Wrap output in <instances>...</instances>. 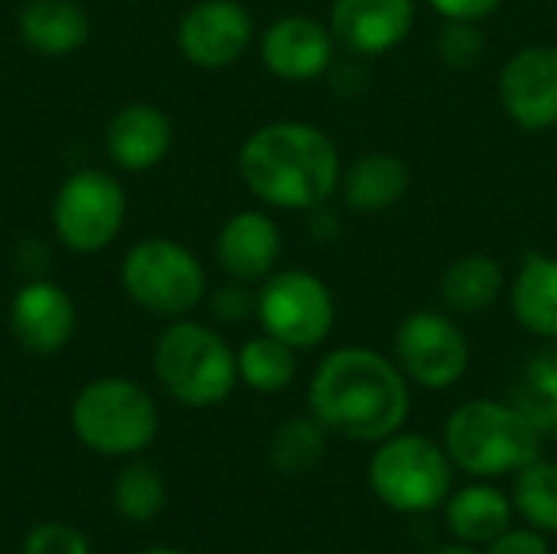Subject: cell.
Listing matches in <instances>:
<instances>
[{
    "label": "cell",
    "instance_id": "4dcf8cb0",
    "mask_svg": "<svg viewBox=\"0 0 557 554\" xmlns=\"http://www.w3.org/2000/svg\"><path fill=\"white\" fill-rule=\"evenodd\" d=\"M431 10L454 23H480L503 7V0H428Z\"/></svg>",
    "mask_w": 557,
    "mask_h": 554
},
{
    "label": "cell",
    "instance_id": "83f0119b",
    "mask_svg": "<svg viewBox=\"0 0 557 554\" xmlns=\"http://www.w3.org/2000/svg\"><path fill=\"white\" fill-rule=\"evenodd\" d=\"M483 49H486V42H483V33L476 29V23H454V20H447V26L441 29L437 52H441L444 65H450V69L476 65Z\"/></svg>",
    "mask_w": 557,
    "mask_h": 554
},
{
    "label": "cell",
    "instance_id": "277c9868",
    "mask_svg": "<svg viewBox=\"0 0 557 554\" xmlns=\"http://www.w3.org/2000/svg\"><path fill=\"white\" fill-rule=\"evenodd\" d=\"M153 372L163 392L186 408L222 405L238 385V359L225 336L199 320H173L153 346Z\"/></svg>",
    "mask_w": 557,
    "mask_h": 554
},
{
    "label": "cell",
    "instance_id": "4fadbf2b",
    "mask_svg": "<svg viewBox=\"0 0 557 554\" xmlns=\"http://www.w3.org/2000/svg\"><path fill=\"white\" fill-rule=\"evenodd\" d=\"M258 52L264 69L281 82H317L336 62V36L330 23H320L304 13L277 16L264 26L258 39Z\"/></svg>",
    "mask_w": 557,
    "mask_h": 554
},
{
    "label": "cell",
    "instance_id": "1f68e13d",
    "mask_svg": "<svg viewBox=\"0 0 557 554\" xmlns=\"http://www.w3.org/2000/svg\"><path fill=\"white\" fill-rule=\"evenodd\" d=\"M248 307H255V300L245 294V287H242L238 281H235L232 287H222V291L215 294V300H212V310H215V317H219V320H228V323H238V320H245Z\"/></svg>",
    "mask_w": 557,
    "mask_h": 554
},
{
    "label": "cell",
    "instance_id": "5bb4252c",
    "mask_svg": "<svg viewBox=\"0 0 557 554\" xmlns=\"http://www.w3.org/2000/svg\"><path fill=\"white\" fill-rule=\"evenodd\" d=\"M78 327V310L69 291L49 278H36L20 284V291L10 300V333L13 340L36 353V356H55L62 353Z\"/></svg>",
    "mask_w": 557,
    "mask_h": 554
},
{
    "label": "cell",
    "instance_id": "d6986e66",
    "mask_svg": "<svg viewBox=\"0 0 557 554\" xmlns=\"http://www.w3.org/2000/svg\"><path fill=\"white\" fill-rule=\"evenodd\" d=\"M16 33L36 56L62 59L88 42L91 20L75 0H29L16 16Z\"/></svg>",
    "mask_w": 557,
    "mask_h": 554
},
{
    "label": "cell",
    "instance_id": "8fae6325",
    "mask_svg": "<svg viewBox=\"0 0 557 554\" xmlns=\"http://www.w3.org/2000/svg\"><path fill=\"white\" fill-rule=\"evenodd\" d=\"M496 91L516 127L529 134L557 127V46L532 42L516 49L499 69Z\"/></svg>",
    "mask_w": 557,
    "mask_h": 554
},
{
    "label": "cell",
    "instance_id": "d590c367",
    "mask_svg": "<svg viewBox=\"0 0 557 554\" xmlns=\"http://www.w3.org/2000/svg\"><path fill=\"white\" fill-rule=\"evenodd\" d=\"M127 3H134V0H127Z\"/></svg>",
    "mask_w": 557,
    "mask_h": 554
},
{
    "label": "cell",
    "instance_id": "8992f818",
    "mask_svg": "<svg viewBox=\"0 0 557 554\" xmlns=\"http://www.w3.org/2000/svg\"><path fill=\"white\" fill-rule=\"evenodd\" d=\"M372 493L395 513L418 516L447 503L454 487V460L444 444L424 434H392L379 441L369 460Z\"/></svg>",
    "mask_w": 557,
    "mask_h": 554
},
{
    "label": "cell",
    "instance_id": "e0dca14e",
    "mask_svg": "<svg viewBox=\"0 0 557 554\" xmlns=\"http://www.w3.org/2000/svg\"><path fill=\"white\" fill-rule=\"evenodd\" d=\"M173 147V121L150 101L117 108L104 127V153L124 173H147L166 160Z\"/></svg>",
    "mask_w": 557,
    "mask_h": 554
},
{
    "label": "cell",
    "instance_id": "2e32d148",
    "mask_svg": "<svg viewBox=\"0 0 557 554\" xmlns=\"http://www.w3.org/2000/svg\"><path fill=\"white\" fill-rule=\"evenodd\" d=\"M284 251V238L277 222L268 212L242 209L225 219L215 238L219 268L238 284H261L277 271Z\"/></svg>",
    "mask_w": 557,
    "mask_h": 554
},
{
    "label": "cell",
    "instance_id": "603a6c76",
    "mask_svg": "<svg viewBox=\"0 0 557 554\" xmlns=\"http://www.w3.org/2000/svg\"><path fill=\"white\" fill-rule=\"evenodd\" d=\"M238 382H245L251 392L277 395L297 379V349L281 343L271 333L251 336L238 353Z\"/></svg>",
    "mask_w": 557,
    "mask_h": 554
},
{
    "label": "cell",
    "instance_id": "9a60e30c",
    "mask_svg": "<svg viewBox=\"0 0 557 554\" xmlns=\"http://www.w3.org/2000/svg\"><path fill=\"white\" fill-rule=\"evenodd\" d=\"M414 16V0H333L330 29L346 52L375 59L411 36Z\"/></svg>",
    "mask_w": 557,
    "mask_h": 554
},
{
    "label": "cell",
    "instance_id": "7c38bea8",
    "mask_svg": "<svg viewBox=\"0 0 557 554\" xmlns=\"http://www.w3.org/2000/svg\"><path fill=\"white\" fill-rule=\"evenodd\" d=\"M251 42L255 20L238 0H199L176 26L180 52L199 69H228L248 52Z\"/></svg>",
    "mask_w": 557,
    "mask_h": 554
},
{
    "label": "cell",
    "instance_id": "7402d4cb",
    "mask_svg": "<svg viewBox=\"0 0 557 554\" xmlns=\"http://www.w3.org/2000/svg\"><path fill=\"white\" fill-rule=\"evenodd\" d=\"M506 291V268L499 258L486 251H470L460 255L457 261L447 264L441 278V304L447 313L473 317L486 313Z\"/></svg>",
    "mask_w": 557,
    "mask_h": 554
},
{
    "label": "cell",
    "instance_id": "f546056e",
    "mask_svg": "<svg viewBox=\"0 0 557 554\" xmlns=\"http://www.w3.org/2000/svg\"><path fill=\"white\" fill-rule=\"evenodd\" d=\"M486 554H552L545 532L539 529H506L499 539L486 545Z\"/></svg>",
    "mask_w": 557,
    "mask_h": 554
},
{
    "label": "cell",
    "instance_id": "484cf974",
    "mask_svg": "<svg viewBox=\"0 0 557 554\" xmlns=\"http://www.w3.org/2000/svg\"><path fill=\"white\" fill-rule=\"evenodd\" d=\"M516 408H522L532 424L542 428H555L557 418V340H545V346H539L525 366V389L522 398L516 402Z\"/></svg>",
    "mask_w": 557,
    "mask_h": 554
},
{
    "label": "cell",
    "instance_id": "cb8c5ba5",
    "mask_svg": "<svg viewBox=\"0 0 557 554\" xmlns=\"http://www.w3.org/2000/svg\"><path fill=\"white\" fill-rule=\"evenodd\" d=\"M326 454V428L310 418H290L284 421L268 444V460L277 473L297 477L313 470Z\"/></svg>",
    "mask_w": 557,
    "mask_h": 554
},
{
    "label": "cell",
    "instance_id": "7a4b0ae2",
    "mask_svg": "<svg viewBox=\"0 0 557 554\" xmlns=\"http://www.w3.org/2000/svg\"><path fill=\"white\" fill-rule=\"evenodd\" d=\"M238 173L248 193L268 209L313 212L339 193L343 160L323 127L271 121L242 144Z\"/></svg>",
    "mask_w": 557,
    "mask_h": 554
},
{
    "label": "cell",
    "instance_id": "44dd1931",
    "mask_svg": "<svg viewBox=\"0 0 557 554\" xmlns=\"http://www.w3.org/2000/svg\"><path fill=\"white\" fill-rule=\"evenodd\" d=\"M512 500L490 487V483H473L447 496L444 503V519L454 539L463 545H490L499 539L506 529H512Z\"/></svg>",
    "mask_w": 557,
    "mask_h": 554
},
{
    "label": "cell",
    "instance_id": "e575fe53",
    "mask_svg": "<svg viewBox=\"0 0 557 554\" xmlns=\"http://www.w3.org/2000/svg\"><path fill=\"white\" fill-rule=\"evenodd\" d=\"M555 431H557V418H555Z\"/></svg>",
    "mask_w": 557,
    "mask_h": 554
},
{
    "label": "cell",
    "instance_id": "4316f807",
    "mask_svg": "<svg viewBox=\"0 0 557 554\" xmlns=\"http://www.w3.org/2000/svg\"><path fill=\"white\" fill-rule=\"evenodd\" d=\"M114 509L121 519L127 522H150L160 516L163 503H166V487L163 477L147 467V464H131L117 473L114 480Z\"/></svg>",
    "mask_w": 557,
    "mask_h": 554
},
{
    "label": "cell",
    "instance_id": "f1b7e54d",
    "mask_svg": "<svg viewBox=\"0 0 557 554\" xmlns=\"http://www.w3.org/2000/svg\"><path fill=\"white\" fill-rule=\"evenodd\" d=\"M23 554H91V545L72 526L42 522L23 539Z\"/></svg>",
    "mask_w": 557,
    "mask_h": 554
},
{
    "label": "cell",
    "instance_id": "3957f363",
    "mask_svg": "<svg viewBox=\"0 0 557 554\" xmlns=\"http://www.w3.org/2000/svg\"><path fill=\"white\" fill-rule=\"evenodd\" d=\"M444 451L463 473L493 480L535 464L542 457V431L516 405L473 398L450 411L444 424Z\"/></svg>",
    "mask_w": 557,
    "mask_h": 554
},
{
    "label": "cell",
    "instance_id": "836d02e7",
    "mask_svg": "<svg viewBox=\"0 0 557 554\" xmlns=\"http://www.w3.org/2000/svg\"><path fill=\"white\" fill-rule=\"evenodd\" d=\"M140 554H183V552H176V549H147V552H140Z\"/></svg>",
    "mask_w": 557,
    "mask_h": 554
},
{
    "label": "cell",
    "instance_id": "6da1fadb",
    "mask_svg": "<svg viewBox=\"0 0 557 554\" xmlns=\"http://www.w3.org/2000/svg\"><path fill=\"white\" fill-rule=\"evenodd\" d=\"M307 405L330 434L379 444L408 421L411 389L395 359L369 346H343L317 366Z\"/></svg>",
    "mask_w": 557,
    "mask_h": 554
},
{
    "label": "cell",
    "instance_id": "ffe728a7",
    "mask_svg": "<svg viewBox=\"0 0 557 554\" xmlns=\"http://www.w3.org/2000/svg\"><path fill=\"white\" fill-rule=\"evenodd\" d=\"M509 307L522 330L539 340H557V255L529 251L512 278Z\"/></svg>",
    "mask_w": 557,
    "mask_h": 554
},
{
    "label": "cell",
    "instance_id": "52a82bcc",
    "mask_svg": "<svg viewBox=\"0 0 557 554\" xmlns=\"http://www.w3.org/2000/svg\"><path fill=\"white\" fill-rule=\"evenodd\" d=\"M121 287L140 310L180 320L206 300L209 278L186 245L173 238H144L121 261Z\"/></svg>",
    "mask_w": 557,
    "mask_h": 554
},
{
    "label": "cell",
    "instance_id": "5b68a950",
    "mask_svg": "<svg viewBox=\"0 0 557 554\" xmlns=\"http://www.w3.org/2000/svg\"><path fill=\"white\" fill-rule=\"evenodd\" d=\"M72 434L95 454L131 457L153 444L160 411L153 395L121 376L88 382L72 402Z\"/></svg>",
    "mask_w": 557,
    "mask_h": 554
},
{
    "label": "cell",
    "instance_id": "d4e9b609",
    "mask_svg": "<svg viewBox=\"0 0 557 554\" xmlns=\"http://www.w3.org/2000/svg\"><path fill=\"white\" fill-rule=\"evenodd\" d=\"M516 513L539 532H557V464L535 460L516 477L512 490Z\"/></svg>",
    "mask_w": 557,
    "mask_h": 554
},
{
    "label": "cell",
    "instance_id": "d6a6232c",
    "mask_svg": "<svg viewBox=\"0 0 557 554\" xmlns=\"http://www.w3.org/2000/svg\"><path fill=\"white\" fill-rule=\"evenodd\" d=\"M434 554H480V552H476L473 545H463V542H460V545H447V549H441V552H434Z\"/></svg>",
    "mask_w": 557,
    "mask_h": 554
},
{
    "label": "cell",
    "instance_id": "ac0fdd59",
    "mask_svg": "<svg viewBox=\"0 0 557 554\" xmlns=\"http://www.w3.org/2000/svg\"><path fill=\"white\" fill-rule=\"evenodd\" d=\"M408 186H411L408 163L398 153L375 150V153L356 157L349 163V170H343L339 196H343L349 212L382 216V212L395 209L405 199Z\"/></svg>",
    "mask_w": 557,
    "mask_h": 554
},
{
    "label": "cell",
    "instance_id": "ba28073f",
    "mask_svg": "<svg viewBox=\"0 0 557 554\" xmlns=\"http://www.w3.org/2000/svg\"><path fill=\"white\" fill-rule=\"evenodd\" d=\"M127 222V193L117 176L82 167L62 180L52 199L55 238L75 255L104 251Z\"/></svg>",
    "mask_w": 557,
    "mask_h": 554
},
{
    "label": "cell",
    "instance_id": "9c48e42d",
    "mask_svg": "<svg viewBox=\"0 0 557 554\" xmlns=\"http://www.w3.org/2000/svg\"><path fill=\"white\" fill-rule=\"evenodd\" d=\"M255 317L261 333L277 336L297 353L317 349L336 323V300L323 278L304 268H277L258 284Z\"/></svg>",
    "mask_w": 557,
    "mask_h": 554
},
{
    "label": "cell",
    "instance_id": "30bf717a",
    "mask_svg": "<svg viewBox=\"0 0 557 554\" xmlns=\"http://www.w3.org/2000/svg\"><path fill=\"white\" fill-rule=\"evenodd\" d=\"M395 362L408 382L444 392L467 376L470 343L447 310H414L395 330Z\"/></svg>",
    "mask_w": 557,
    "mask_h": 554
}]
</instances>
